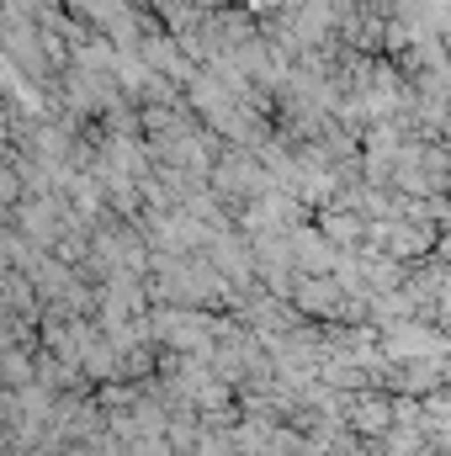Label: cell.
<instances>
[{
  "label": "cell",
  "mask_w": 451,
  "mask_h": 456,
  "mask_svg": "<svg viewBox=\"0 0 451 456\" xmlns=\"http://www.w3.org/2000/svg\"><path fill=\"white\" fill-rule=\"evenodd\" d=\"M356 425H361V430H388V403H382V398L356 403Z\"/></svg>",
  "instance_id": "cell-1"
},
{
  "label": "cell",
  "mask_w": 451,
  "mask_h": 456,
  "mask_svg": "<svg viewBox=\"0 0 451 456\" xmlns=\"http://www.w3.org/2000/svg\"><path fill=\"white\" fill-rule=\"evenodd\" d=\"M356 218H350V213H345V218H330V228H324V233H330V239H340V244H350V239H356Z\"/></svg>",
  "instance_id": "cell-2"
}]
</instances>
